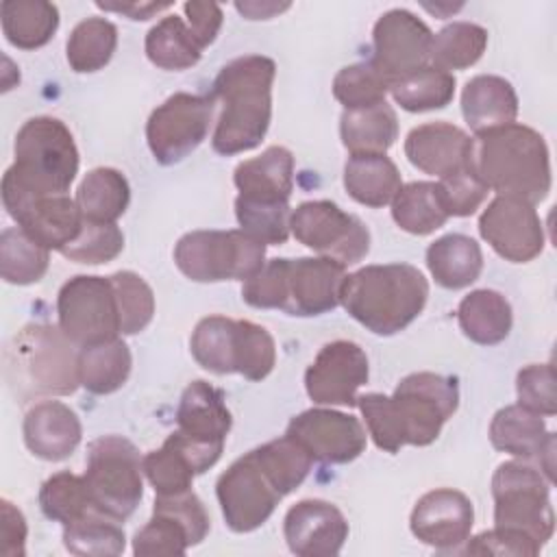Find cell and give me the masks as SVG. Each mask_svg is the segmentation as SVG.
<instances>
[{
    "instance_id": "6f0895ef",
    "label": "cell",
    "mask_w": 557,
    "mask_h": 557,
    "mask_svg": "<svg viewBox=\"0 0 557 557\" xmlns=\"http://www.w3.org/2000/svg\"><path fill=\"white\" fill-rule=\"evenodd\" d=\"M98 9L122 13L131 20H148L170 7V2H96Z\"/></svg>"
},
{
    "instance_id": "1f68e13d",
    "label": "cell",
    "mask_w": 557,
    "mask_h": 557,
    "mask_svg": "<svg viewBox=\"0 0 557 557\" xmlns=\"http://www.w3.org/2000/svg\"><path fill=\"white\" fill-rule=\"evenodd\" d=\"M457 320L468 339L481 346L500 344L511 331V305L494 289H474L461 298Z\"/></svg>"
},
{
    "instance_id": "60d3db41",
    "label": "cell",
    "mask_w": 557,
    "mask_h": 557,
    "mask_svg": "<svg viewBox=\"0 0 557 557\" xmlns=\"http://www.w3.org/2000/svg\"><path fill=\"white\" fill-rule=\"evenodd\" d=\"M389 91L396 104L411 113L444 109L455 96V76L450 72L426 65L394 81Z\"/></svg>"
},
{
    "instance_id": "ee69618b",
    "label": "cell",
    "mask_w": 557,
    "mask_h": 557,
    "mask_svg": "<svg viewBox=\"0 0 557 557\" xmlns=\"http://www.w3.org/2000/svg\"><path fill=\"white\" fill-rule=\"evenodd\" d=\"M39 507L46 518L72 524L94 511V503L83 476L72 472H57L44 481L39 490Z\"/></svg>"
},
{
    "instance_id": "7a4b0ae2",
    "label": "cell",
    "mask_w": 557,
    "mask_h": 557,
    "mask_svg": "<svg viewBox=\"0 0 557 557\" xmlns=\"http://www.w3.org/2000/svg\"><path fill=\"white\" fill-rule=\"evenodd\" d=\"M457 379L435 372L405 376L392 396L379 392L357 396L368 433L385 453H398L407 444H433L444 422L457 411Z\"/></svg>"
},
{
    "instance_id": "484cf974",
    "label": "cell",
    "mask_w": 557,
    "mask_h": 557,
    "mask_svg": "<svg viewBox=\"0 0 557 557\" xmlns=\"http://www.w3.org/2000/svg\"><path fill=\"white\" fill-rule=\"evenodd\" d=\"M239 196L255 202H289L294 189V154L270 146L259 157L242 161L233 172Z\"/></svg>"
},
{
    "instance_id": "44dd1931",
    "label": "cell",
    "mask_w": 557,
    "mask_h": 557,
    "mask_svg": "<svg viewBox=\"0 0 557 557\" xmlns=\"http://www.w3.org/2000/svg\"><path fill=\"white\" fill-rule=\"evenodd\" d=\"M222 448V444L198 442L176 429L161 448L141 459V468L159 496L178 494L191 490L194 476L207 472L220 459Z\"/></svg>"
},
{
    "instance_id": "f35d334b",
    "label": "cell",
    "mask_w": 557,
    "mask_h": 557,
    "mask_svg": "<svg viewBox=\"0 0 557 557\" xmlns=\"http://www.w3.org/2000/svg\"><path fill=\"white\" fill-rule=\"evenodd\" d=\"M117 46V28L104 17H87L78 22L65 46L67 63L78 74H89L102 70Z\"/></svg>"
},
{
    "instance_id": "6da1fadb",
    "label": "cell",
    "mask_w": 557,
    "mask_h": 557,
    "mask_svg": "<svg viewBox=\"0 0 557 557\" xmlns=\"http://www.w3.org/2000/svg\"><path fill=\"white\" fill-rule=\"evenodd\" d=\"M311 455L289 435L265 442L235 459L215 483V496L231 531L250 533L311 472Z\"/></svg>"
},
{
    "instance_id": "cb8c5ba5",
    "label": "cell",
    "mask_w": 557,
    "mask_h": 557,
    "mask_svg": "<svg viewBox=\"0 0 557 557\" xmlns=\"http://www.w3.org/2000/svg\"><path fill=\"white\" fill-rule=\"evenodd\" d=\"M405 154L420 172L444 178L472 168V137L448 122L420 124L405 139Z\"/></svg>"
},
{
    "instance_id": "ffe728a7",
    "label": "cell",
    "mask_w": 557,
    "mask_h": 557,
    "mask_svg": "<svg viewBox=\"0 0 557 557\" xmlns=\"http://www.w3.org/2000/svg\"><path fill=\"white\" fill-rule=\"evenodd\" d=\"M4 209L17 226L48 250H63L83 228V213L67 194L59 196H22L2 194Z\"/></svg>"
},
{
    "instance_id": "f6af8a7d",
    "label": "cell",
    "mask_w": 557,
    "mask_h": 557,
    "mask_svg": "<svg viewBox=\"0 0 557 557\" xmlns=\"http://www.w3.org/2000/svg\"><path fill=\"white\" fill-rule=\"evenodd\" d=\"M389 87V78L372 61L346 65L333 78V96L344 109H366L385 102Z\"/></svg>"
},
{
    "instance_id": "7c38bea8",
    "label": "cell",
    "mask_w": 557,
    "mask_h": 557,
    "mask_svg": "<svg viewBox=\"0 0 557 557\" xmlns=\"http://www.w3.org/2000/svg\"><path fill=\"white\" fill-rule=\"evenodd\" d=\"M141 472L139 450L122 435H102L87 448L85 485L94 507L113 520L135 513L144 496Z\"/></svg>"
},
{
    "instance_id": "8992f818",
    "label": "cell",
    "mask_w": 557,
    "mask_h": 557,
    "mask_svg": "<svg viewBox=\"0 0 557 557\" xmlns=\"http://www.w3.org/2000/svg\"><path fill=\"white\" fill-rule=\"evenodd\" d=\"M429 283L409 263L366 265L346 274L342 285L344 309L374 335H394L407 329L424 309Z\"/></svg>"
},
{
    "instance_id": "f546056e",
    "label": "cell",
    "mask_w": 557,
    "mask_h": 557,
    "mask_svg": "<svg viewBox=\"0 0 557 557\" xmlns=\"http://www.w3.org/2000/svg\"><path fill=\"white\" fill-rule=\"evenodd\" d=\"M339 135L350 154H385L398 137L396 111L387 102L366 109H344Z\"/></svg>"
},
{
    "instance_id": "f5cc1de1",
    "label": "cell",
    "mask_w": 557,
    "mask_h": 557,
    "mask_svg": "<svg viewBox=\"0 0 557 557\" xmlns=\"http://www.w3.org/2000/svg\"><path fill=\"white\" fill-rule=\"evenodd\" d=\"M152 511H163V513L176 518L187 529V533L191 537V546L200 544L207 537L209 527H211L209 513H207L202 500L191 490H185L178 494H168V496L157 494Z\"/></svg>"
},
{
    "instance_id": "681fc988",
    "label": "cell",
    "mask_w": 557,
    "mask_h": 557,
    "mask_svg": "<svg viewBox=\"0 0 557 557\" xmlns=\"http://www.w3.org/2000/svg\"><path fill=\"white\" fill-rule=\"evenodd\" d=\"M189 546L187 529L163 511H152V518L133 537V553L139 557L183 555Z\"/></svg>"
},
{
    "instance_id": "9c48e42d",
    "label": "cell",
    "mask_w": 557,
    "mask_h": 557,
    "mask_svg": "<svg viewBox=\"0 0 557 557\" xmlns=\"http://www.w3.org/2000/svg\"><path fill=\"white\" fill-rule=\"evenodd\" d=\"M198 366L215 374H242L248 381L265 379L276 363L272 335L250 322L224 315L202 318L189 339Z\"/></svg>"
},
{
    "instance_id": "bcb514c9",
    "label": "cell",
    "mask_w": 557,
    "mask_h": 557,
    "mask_svg": "<svg viewBox=\"0 0 557 557\" xmlns=\"http://www.w3.org/2000/svg\"><path fill=\"white\" fill-rule=\"evenodd\" d=\"M109 278L115 289L122 335H135L144 331L154 313V294L150 285L131 270L115 272Z\"/></svg>"
},
{
    "instance_id": "277c9868",
    "label": "cell",
    "mask_w": 557,
    "mask_h": 557,
    "mask_svg": "<svg viewBox=\"0 0 557 557\" xmlns=\"http://www.w3.org/2000/svg\"><path fill=\"white\" fill-rule=\"evenodd\" d=\"M472 170L487 189L531 205L550 191V161L544 137L524 124H507L472 137Z\"/></svg>"
},
{
    "instance_id": "30bf717a",
    "label": "cell",
    "mask_w": 557,
    "mask_h": 557,
    "mask_svg": "<svg viewBox=\"0 0 557 557\" xmlns=\"http://www.w3.org/2000/svg\"><path fill=\"white\" fill-rule=\"evenodd\" d=\"M265 259V244L242 228L191 231L174 248L176 268L196 283L248 281Z\"/></svg>"
},
{
    "instance_id": "52a82bcc",
    "label": "cell",
    "mask_w": 557,
    "mask_h": 557,
    "mask_svg": "<svg viewBox=\"0 0 557 557\" xmlns=\"http://www.w3.org/2000/svg\"><path fill=\"white\" fill-rule=\"evenodd\" d=\"M78 172V150L70 128L50 115H37L15 135V163L2 176V194L59 196Z\"/></svg>"
},
{
    "instance_id": "4316f807",
    "label": "cell",
    "mask_w": 557,
    "mask_h": 557,
    "mask_svg": "<svg viewBox=\"0 0 557 557\" xmlns=\"http://www.w3.org/2000/svg\"><path fill=\"white\" fill-rule=\"evenodd\" d=\"M461 113L474 135L513 124L518 115L516 89L503 76L479 74L461 91Z\"/></svg>"
},
{
    "instance_id": "816d5d0a",
    "label": "cell",
    "mask_w": 557,
    "mask_h": 557,
    "mask_svg": "<svg viewBox=\"0 0 557 557\" xmlns=\"http://www.w3.org/2000/svg\"><path fill=\"white\" fill-rule=\"evenodd\" d=\"M435 185H437V191H440V198H442V205H444L448 218L450 215H455V218L472 215L481 207V202L485 200V196L490 191L481 183V178L474 174L472 168L459 170L450 176H444Z\"/></svg>"
},
{
    "instance_id": "d4e9b609",
    "label": "cell",
    "mask_w": 557,
    "mask_h": 557,
    "mask_svg": "<svg viewBox=\"0 0 557 557\" xmlns=\"http://www.w3.org/2000/svg\"><path fill=\"white\" fill-rule=\"evenodd\" d=\"M24 444L44 461L67 459L83 437V426L74 409L59 400H41L24 416Z\"/></svg>"
},
{
    "instance_id": "d6a6232c",
    "label": "cell",
    "mask_w": 557,
    "mask_h": 557,
    "mask_svg": "<svg viewBox=\"0 0 557 557\" xmlns=\"http://www.w3.org/2000/svg\"><path fill=\"white\" fill-rule=\"evenodd\" d=\"M0 17L7 41L22 50L46 46L59 28V9L46 0H4Z\"/></svg>"
},
{
    "instance_id": "603a6c76",
    "label": "cell",
    "mask_w": 557,
    "mask_h": 557,
    "mask_svg": "<svg viewBox=\"0 0 557 557\" xmlns=\"http://www.w3.org/2000/svg\"><path fill=\"white\" fill-rule=\"evenodd\" d=\"M283 535L298 557H333L348 537V522L335 505L305 498L285 513Z\"/></svg>"
},
{
    "instance_id": "8d00e7d4",
    "label": "cell",
    "mask_w": 557,
    "mask_h": 557,
    "mask_svg": "<svg viewBox=\"0 0 557 557\" xmlns=\"http://www.w3.org/2000/svg\"><path fill=\"white\" fill-rule=\"evenodd\" d=\"M394 222L411 235H429L442 228L448 220V213L442 205L435 183L413 181L398 189L392 200Z\"/></svg>"
},
{
    "instance_id": "f1b7e54d",
    "label": "cell",
    "mask_w": 557,
    "mask_h": 557,
    "mask_svg": "<svg viewBox=\"0 0 557 557\" xmlns=\"http://www.w3.org/2000/svg\"><path fill=\"white\" fill-rule=\"evenodd\" d=\"M426 265L437 285L461 289L479 278L483 270V252L472 237L448 233L426 248Z\"/></svg>"
},
{
    "instance_id": "b9f144b4",
    "label": "cell",
    "mask_w": 557,
    "mask_h": 557,
    "mask_svg": "<svg viewBox=\"0 0 557 557\" xmlns=\"http://www.w3.org/2000/svg\"><path fill=\"white\" fill-rule=\"evenodd\" d=\"M487 46V30L472 22H453L433 35L431 63L437 70H466L474 65Z\"/></svg>"
},
{
    "instance_id": "83f0119b",
    "label": "cell",
    "mask_w": 557,
    "mask_h": 557,
    "mask_svg": "<svg viewBox=\"0 0 557 557\" xmlns=\"http://www.w3.org/2000/svg\"><path fill=\"white\" fill-rule=\"evenodd\" d=\"M231 411L226 409L222 389L207 381H191L178 400L176 424L178 431L191 440L224 444L231 431Z\"/></svg>"
},
{
    "instance_id": "db71d44e",
    "label": "cell",
    "mask_w": 557,
    "mask_h": 557,
    "mask_svg": "<svg viewBox=\"0 0 557 557\" xmlns=\"http://www.w3.org/2000/svg\"><path fill=\"white\" fill-rule=\"evenodd\" d=\"M466 553L468 555H511V557H535L542 546H537L531 537L494 527L492 531H483L474 537L466 540Z\"/></svg>"
},
{
    "instance_id": "8fae6325",
    "label": "cell",
    "mask_w": 557,
    "mask_h": 557,
    "mask_svg": "<svg viewBox=\"0 0 557 557\" xmlns=\"http://www.w3.org/2000/svg\"><path fill=\"white\" fill-rule=\"evenodd\" d=\"M548 487L550 483L537 466L524 459L500 463L492 476L496 527L518 531L544 546L555 531Z\"/></svg>"
},
{
    "instance_id": "74e56055",
    "label": "cell",
    "mask_w": 557,
    "mask_h": 557,
    "mask_svg": "<svg viewBox=\"0 0 557 557\" xmlns=\"http://www.w3.org/2000/svg\"><path fill=\"white\" fill-rule=\"evenodd\" d=\"M200 54V44L178 15H165L146 35V57L161 70H187Z\"/></svg>"
},
{
    "instance_id": "7bdbcfd3",
    "label": "cell",
    "mask_w": 557,
    "mask_h": 557,
    "mask_svg": "<svg viewBox=\"0 0 557 557\" xmlns=\"http://www.w3.org/2000/svg\"><path fill=\"white\" fill-rule=\"evenodd\" d=\"M50 250L28 237L20 226L4 228L0 235V274L7 283L30 285L44 278Z\"/></svg>"
},
{
    "instance_id": "3957f363",
    "label": "cell",
    "mask_w": 557,
    "mask_h": 557,
    "mask_svg": "<svg viewBox=\"0 0 557 557\" xmlns=\"http://www.w3.org/2000/svg\"><path fill=\"white\" fill-rule=\"evenodd\" d=\"M274 74V61L263 54L237 57L220 70L211 94L222 102L211 139L215 152L228 157L261 144L272 120Z\"/></svg>"
},
{
    "instance_id": "9f6ffc18",
    "label": "cell",
    "mask_w": 557,
    "mask_h": 557,
    "mask_svg": "<svg viewBox=\"0 0 557 557\" xmlns=\"http://www.w3.org/2000/svg\"><path fill=\"white\" fill-rule=\"evenodd\" d=\"M0 553L7 557L24 555L26 544V520L20 509L9 500H2V522H0Z\"/></svg>"
},
{
    "instance_id": "ab89813d",
    "label": "cell",
    "mask_w": 557,
    "mask_h": 557,
    "mask_svg": "<svg viewBox=\"0 0 557 557\" xmlns=\"http://www.w3.org/2000/svg\"><path fill=\"white\" fill-rule=\"evenodd\" d=\"M120 520L94 509L85 518L63 527V544L78 557H115L126 546L124 529Z\"/></svg>"
},
{
    "instance_id": "2e32d148",
    "label": "cell",
    "mask_w": 557,
    "mask_h": 557,
    "mask_svg": "<svg viewBox=\"0 0 557 557\" xmlns=\"http://www.w3.org/2000/svg\"><path fill=\"white\" fill-rule=\"evenodd\" d=\"M431 28L407 9H389L372 30V63L389 78V83L422 70L431 61Z\"/></svg>"
},
{
    "instance_id": "5b68a950",
    "label": "cell",
    "mask_w": 557,
    "mask_h": 557,
    "mask_svg": "<svg viewBox=\"0 0 557 557\" xmlns=\"http://www.w3.org/2000/svg\"><path fill=\"white\" fill-rule=\"evenodd\" d=\"M346 265L329 257L270 259L244 281L242 298L255 309H281L289 315H320L342 305Z\"/></svg>"
},
{
    "instance_id": "d6986e66",
    "label": "cell",
    "mask_w": 557,
    "mask_h": 557,
    "mask_svg": "<svg viewBox=\"0 0 557 557\" xmlns=\"http://www.w3.org/2000/svg\"><path fill=\"white\" fill-rule=\"evenodd\" d=\"M368 357L348 339H335L320 348L305 372V389L315 405H357V389L368 383Z\"/></svg>"
},
{
    "instance_id": "680465c9",
    "label": "cell",
    "mask_w": 557,
    "mask_h": 557,
    "mask_svg": "<svg viewBox=\"0 0 557 557\" xmlns=\"http://www.w3.org/2000/svg\"><path fill=\"white\" fill-rule=\"evenodd\" d=\"M235 9L246 15L248 20H268L272 17L274 13H281L285 9H289V2H283V4H276V2H237Z\"/></svg>"
},
{
    "instance_id": "e575fe53",
    "label": "cell",
    "mask_w": 557,
    "mask_h": 557,
    "mask_svg": "<svg viewBox=\"0 0 557 557\" xmlns=\"http://www.w3.org/2000/svg\"><path fill=\"white\" fill-rule=\"evenodd\" d=\"M131 350L122 339L85 346L78 352L81 385L98 396L117 392L131 374Z\"/></svg>"
},
{
    "instance_id": "836d02e7",
    "label": "cell",
    "mask_w": 557,
    "mask_h": 557,
    "mask_svg": "<svg viewBox=\"0 0 557 557\" xmlns=\"http://www.w3.org/2000/svg\"><path fill=\"white\" fill-rule=\"evenodd\" d=\"M550 431H546L540 413L522 405H507L498 409L490 424V442L496 450L509 453L518 459H537Z\"/></svg>"
},
{
    "instance_id": "7dc6e473",
    "label": "cell",
    "mask_w": 557,
    "mask_h": 557,
    "mask_svg": "<svg viewBox=\"0 0 557 557\" xmlns=\"http://www.w3.org/2000/svg\"><path fill=\"white\" fill-rule=\"evenodd\" d=\"M235 215L242 231L263 244H285L289 237V202H255L237 196Z\"/></svg>"
},
{
    "instance_id": "ba28073f",
    "label": "cell",
    "mask_w": 557,
    "mask_h": 557,
    "mask_svg": "<svg viewBox=\"0 0 557 557\" xmlns=\"http://www.w3.org/2000/svg\"><path fill=\"white\" fill-rule=\"evenodd\" d=\"M76 344L52 324H28L7 346V376L22 396H65L81 385Z\"/></svg>"
},
{
    "instance_id": "d590c367",
    "label": "cell",
    "mask_w": 557,
    "mask_h": 557,
    "mask_svg": "<svg viewBox=\"0 0 557 557\" xmlns=\"http://www.w3.org/2000/svg\"><path fill=\"white\" fill-rule=\"evenodd\" d=\"M131 200L126 176L113 168H96L85 174L76 189V205L85 220L115 222Z\"/></svg>"
},
{
    "instance_id": "9a60e30c",
    "label": "cell",
    "mask_w": 557,
    "mask_h": 557,
    "mask_svg": "<svg viewBox=\"0 0 557 557\" xmlns=\"http://www.w3.org/2000/svg\"><path fill=\"white\" fill-rule=\"evenodd\" d=\"M215 111L213 96L178 91L159 104L146 124V139L161 165H174L191 154L207 137Z\"/></svg>"
},
{
    "instance_id": "c3c4849f",
    "label": "cell",
    "mask_w": 557,
    "mask_h": 557,
    "mask_svg": "<svg viewBox=\"0 0 557 557\" xmlns=\"http://www.w3.org/2000/svg\"><path fill=\"white\" fill-rule=\"evenodd\" d=\"M124 248V235L115 226V222H94L83 220V228L78 237L67 244L61 255L76 263L98 265L115 259Z\"/></svg>"
},
{
    "instance_id": "4dcf8cb0",
    "label": "cell",
    "mask_w": 557,
    "mask_h": 557,
    "mask_svg": "<svg viewBox=\"0 0 557 557\" xmlns=\"http://www.w3.org/2000/svg\"><path fill=\"white\" fill-rule=\"evenodd\" d=\"M344 187L348 196L366 207H385L394 200L400 172L385 154H350L344 165Z\"/></svg>"
},
{
    "instance_id": "11a10c76",
    "label": "cell",
    "mask_w": 557,
    "mask_h": 557,
    "mask_svg": "<svg viewBox=\"0 0 557 557\" xmlns=\"http://www.w3.org/2000/svg\"><path fill=\"white\" fill-rule=\"evenodd\" d=\"M183 11L187 15V26L200 48L215 41L222 26V9L215 2H185Z\"/></svg>"
},
{
    "instance_id": "ac0fdd59",
    "label": "cell",
    "mask_w": 557,
    "mask_h": 557,
    "mask_svg": "<svg viewBox=\"0 0 557 557\" xmlns=\"http://www.w3.org/2000/svg\"><path fill=\"white\" fill-rule=\"evenodd\" d=\"M285 435L296 440L313 461L348 463L366 450V429L348 413L333 409H307L294 416Z\"/></svg>"
},
{
    "instance_id": "f907efd6",
    "label": "cell",
    "mask_w": 557,
    "mask_h": 557,
    "mask_svg": "<svg viewBox=\"0 0 557 557\" xmlns=\"http://www.w3.org/2000/svg\"><path fill=\"white\" fill-rule=\"evenodd\" d=\"M518 405L535 411L540 416L557 413V392H555V370L550 363H531L522 368L516 376Z\"/></svg>"
},
{
    "instance_id": "5bb4252c",
    "label": "cell",
    "mask_w": 557,
    "mask_h": 557,
    "mask_svg": "<svg viewBox=\"0 0 557 557\" xmlns=\"http://www.w3.org/2000/svg\"><path fill=\"white\" fill-rule=\"evenodd\" d=\"M289 228L307 248L350 265L370 250V231L352 213H346L331 200H307L292 211Z\"/></svg>"
},
{
    "instance_id": "4fadbf2b",
    "label": "cell",
    "mask_w": 557,
    "mask_h": 557,
    "mask_svg": "<svg viewBox=\"0 0 557 557\" xmlns=\"http://www.w3.org/2000/svg\"><path fill=\"white\" fill-rule=\"evenodd\" d=\"M59 329L78 348L115 339L122 333L115 289L107 276L78 274L70 278L57 298Z\"/></svg>"
},
{
    "instance_id": "7402d4cb",
    "label": "cell",
    "mask_w": 557,
    "mask_h": 557,
    "mask_svg": "<svg viewBox=\"0 0 557 557\" xmlns=\"http://www.w3.org/2000/svg\"><path fill=\"white\" fill-rule=\"evenodd\" d=\"M472 522V500L463 492L450 487L426 492L422 498H418L409 518L411 533L422 544L440 550L463 544L470 537Z\"/></svg>"
},
{
    "instance_id": "e0dca14e",
    "label": "cell",
    "mask_w": 557,
    "mask_h": 557,
    "mask_svg": "<svg viewBox=\"0 0 557 557\" xmlns=\"http://www.w3.org/2000/svg\"><path fill=\"white\" fill-rule=\"evenodd\" d=\"M479 233L496 255L511 263H527L544 248V226L535 205L513 196H496L483 209Z\"/></svg>"
}]
</instances>
